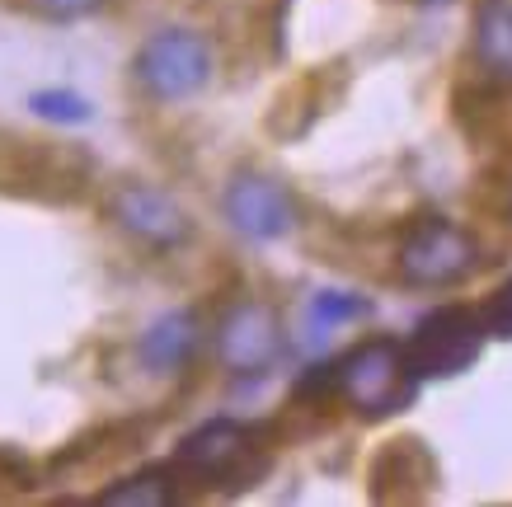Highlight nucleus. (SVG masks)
<instances>
[{
    "label": "nucleus",
    "mask_w": 512,
    "mask_h": 507,
    "mask_svg": "<svg viewBox=\"0 0 512 507\" xmlns=\"http://www.w3.org/2000/svg\"><path fill=\"white\" fill-rule=\"evenodd\" d=\"M137 80L156 99H188L212 80V52L198 33L165 29L137 52Z\"/></svg>",
    "instance_id": "obj_4"
},
{
    "label": "nucleus",
    "mask_w": 512,
    "mask_h": 507,
    "mask_svg": "<svg viewBox=\"0 0 512 507\" xmlns=\"http://www.w3.org/2000/svg\"><path fill=\"white\" fill-rule=\"evenodd\" d=\"M484 324H489V334L512 338V282L489 301V306H484Z\"/></svg>",
    "instance_id": "obj_14"
},
{
    "label": "nucleus",
    "mask_w": 512,
    "mask_h": 507,
    "mask_svg": "<svg viewBox=\"0 0 512 507\" xmlns=\"http://www.w3.org/2000/svg\"><path fill=\"white\" fill-rule=\"evenodd\" d=\"M484 334H489L484 315L466 306H442L433 315H423L414 338L404 343V353L419 376H461L484 353Z\"/></svg>",
    "instance_id": "obj_3"
},
{
    "label": "nucleus",
    "mask_w": 512,
    "mask_h": 507,
    "mask_svg": "<svg viewBox=\"0 0 512 507\" xmlns=\"http://www.w3.org/2000/svg\"><path fill=\"white\" fill-rule=\"evenodd\" d=\"M198 348V315L193 310H170V315H160L146 338H141V357H146V367L156 371H179L193 357Z\"/></svg>",
    "instance_id": "obj_9"
},
{
    "label": "nucleus",
    "mask_w": 512,
    "mask_h": 507,
    "mask_svg": "<svg viewBox=\"0 0 512 507\" xmlns=\"http://www.w3.org/2000/svg\"><path fill=\"white\" fill-rule=\"evenodd\" d=\"M508 207H512V198H508Z\"/></svg>",
    "instance_id": "obj_16"
},
{
    "label": "nucleus",
    "mask_w": 512,
    "mask_h": 507,
    "mask_svg": "<svg viewBox=\"0 0 512 507\" xmlns=\"http://www.w3.org/2000/svg\"><path fill=\"white\" fill-rule=\"evenodd\" d=\"M480 268V245L456 221L423 216L400 245V277L409 287H456Z\"/></svg>",
    "instance_id": "obj_2"
},
{
    "label": "nucleus",
    "mask_w": 512,
    "mask_h": 507,
    "mask_svg": "<svg viewBox=\"0 0 512 507\" xmlns=\"http://www.w3.org/2000/svg\"><path fill=\"white\" fill-rule=\"evenodd\" d=\"M367 310L372 306L353 292H320L311 301V329H315V338H320L325 329H339V324H348V320H362Z\"/></svg>",
    "instance_id": "obj_12"
},
{
    "label": "nucleus",
    "mask_w": 512,
    "mask_h": 507,
    "mask_svg": "<svg viewBox=\"0 0 512 507\" xmlns=\"http://www.w3.org/2000/svg\"><path fill=\"white\" fill-rule=\"evenodd\" d=\"M29 108L47 123H90V104L71 90H38L29 94Z\"/></svg>",
    "instance_id": "obj_13"
},
{
    "label": "nucleus",
    "mask_w": 512,
    "mask_h": 507,
    "mask_svg": "<svg viewBox=\"0 0 512 507\" xmlns=\"http://www.w3.org/2000/svg\"><path fill=\"white\" fill-rule=\"evenodd\" d=\"M334 390L362 418H390V414H400V409H409L414 390H419V371H414L409 353H404V343H395V338H367L348 357H339Z\"/></svg>",
    "instance_id": "obj_1"
},
{
    "label": "nucleus",
    "mask_w": 512,
    "mask_h": 507,
    "mask_svg": "<svg viewBox=\"0 0 512 507\" xmlns=\"http://www.w3.org/2000/svg\"><path fill=\"white\" fill-rule=\"evenodd\" d=\"M259 456V437L245 423H231V418H217L198 428L193 437H184L179 446V470L198 479H240Z\"/></svg>",
    "instance_id": "obj_7"
},
{
    "label": "nucleus",
    "mask_w": 512,
    "mask_h": 507,
    "mask_svg": "<svg viewBox=\"0 0 512 507\" xmlns=\"http://www.w3.org/2000/svg\"><path fill=\"white\" fill-rule=\"evenodd\" d=\"M109 212L132 240H141V245H151V249H174L179 240H188L184 207L151 184H123L113 193Z\"/></svg>",
    "instance_id": "obj_8"
},
{
    "label": "nucleus",
    "mask_w": 512,
    "mask_h": 507,
    "mask_svg": "<svg viewBox=\"0 0 512 507\" xmlns=\"http://www.w3.org/2000/svg\"><path fill=\"white\" fill-rule=\"evenodd\" d=\"M104 0H33V10H43L47 19H85L94 15Z\"/></svg>",
    "instance_id": "obj_15"
},
{
    "label": "nucleus",
    "mask_w": 512,
    "mask_h": 507,
    "mask_svg": "<svg viewBox=\"0 0 512 507\" xmlns=\"http://www.w3.org/2000/svg\"><path fill=\"white\" fill-rule=\"evenodd\" d=\"M221 207H226V221L245 240H282L296 226L292 193L278 179H268V174H235L226 184Z\"/></svg>",
    "instance_id": "obj_6"
},
{
    "label": "nucleus",
    "mask_w": 512,
    "mask_h": 507,
    "mask_svg": "<svg viewBox=\"0 0 512 507\" xmlns=\"http://www.w3.org/2000/svg\"><path fill=\"white\" fill-rule=\"evenodd\" d=\"M475 57L494 80H512V0H484L480 5Z\"/></svg>",
    "instance_id": "obj_10"
},
{
    "label": "nucleus",
    "mask_w": 512,
    "mask_h": 507,
    "mask_svg": "<svg viewBox=\"0 0 512 507\" xmlns=\"http://www.w3.org/2000/svg\"><path fill=\"white\" fill-rule=\"evenodd\" d=\"M217 357L231 376H264L282 357V324L264 301H235L221 315Z\"/></svg>",
    "instance_id": "obj_5"
},
{
    "label": "nucleus",
    "mask_w": 512,
    "mask_h": 507,
    "mask_svg": "<svg viewBox=\"0 0 512 507\" xmlns=\"http://www.w3.org/2000/svg\"><path fill=\"white\" fill-rule=\"evenodd\" d=\"M99 503L109 507H170L174 503V475L170 470H146V475H132L123 484L99 493Z\"/></svg>",
    "instance_id": "obj_11"
}]
</instances>
